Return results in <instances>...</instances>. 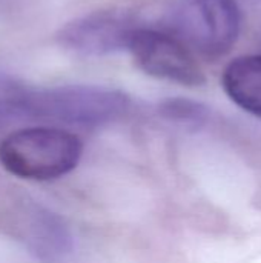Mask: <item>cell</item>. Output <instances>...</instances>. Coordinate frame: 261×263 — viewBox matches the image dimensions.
I'll return each mask as SVG.
<instances>
[{"instance_id":"obj_8","label":"cell","mask_w":261,"mask_h":263,"mask_svg":"<svg viewBox=\"0 0 261 263\" xmlns=\"http://www.w3.org/2000/svg\"><path fill=\"white\" fill-rule=\"evenodd\" d=\"M34 88L20 79L0 72V123L29 119V106Z\"/></svg>"},{"instance_id":"obj_4","label":"cell","mask_w":261,"mask_h":263,"mask_svg":"<svg viewBox=\"0 0 261 263\" xmlns=\"http://www.w3.org/2000/svg\"><path fill=\"white\" fill-rule=\"evenodd\" d=\"M126 51L137 66L155 79L183 86H202L205 72L194 52L175 35L157 28L138 25L132 29Z\"/></svg>"},{"instance_id":"obj_6","label":"cell","mask_w":261,"mask_h":263,"mask_svg":"<svg viewBox=\"0 0 261 263\" xmlns=\"http://www.w3.org/2000/svg\"><path fill=\"white\" fill-rule=\"evenodd\" d=\"M26 245L42 263H69L74 254V236L57 213L35 206L26 227Z\"/></svg>"},{"instance_id":"obj_3","label":"cell","mask_w":261,"mask_h":263,"mask_svg":"<svg viewBox=\"0 0 261 263\" xmlns=\"http://www.w3.org/2000/svg\"><path fill=\"white\" fill-rule=\"evenodd\" d=\"M131 99L120 89L98 85H62L32 92L29 119L66 126L98 128L126 116Z\"/></svg>"},{"instance_id":"obj_9","label":"cell","mask_w":261,"mask_h":263,"mask_svg":"<svg viewBox=\"0 0 261 263\" xmlns=\"http://www.w3.org/2000/svg\"><path fill=\"white\" fill-rule=\"evenodd\" d=\"M160 112L171 120L182 123H200L206 117V108L188 99H169L160 105Z\"/></svg>"},{"instance_id":"obj_1","label":"cell","mask_w":261,"mask_h":263,"mask_svg":"<svg viewBox=\"0 0 261 263\" xmlns=\"http://www.w3.org/2000/svg\"><path fill=\"white\" fill-rule=\"evenodd\" d=\"M83 156L78 136L58 126H29L0 142V165L12 176L48 182L77 168Z\"/></svg>"},{"instance_id":"obj_5","label":"cell","mask_w":261,"mask_h":263,"mask_svg":"<svg viewBox=\"0 0 261 263\" xmlns=\"http://www.w3.org/2000/svg\"><path fill=\"white\" fill-rule=\"evenodd\" d=\"M138 26L132 17L117 11H100L66 23L57 40L66 51L80 57H103L126 51L132 29Z\"/></svg>"},{"instance_id":"obj_2","label":"cell","mask_w":261,"mask_h":263,"mask_svg":"<svg viewBox=\"0 0 261 263\" xmlns=\"http://www.w3.org/2000/svg\"><path fill=\"white\" fill-rule=\"evenodd\" d=\"M165 26L192 52L218 59L237 43L242 12L235 0H174L166 11Z\"/></svg>"},{"instance_id":"obj_7","label":"cell","mask_w":261,"mask_h":263,"mask_svg":"<svg viewBox=\"0 0 261 263\" xmlns=\"http://www.w3.org/2000/svg\"><path fill=\"white\" fill-rule=\"evenodd\" d=\"M222 83L237 106L261 119V55L234 59L225 68Z\"/></svg>"}]
</instances>
